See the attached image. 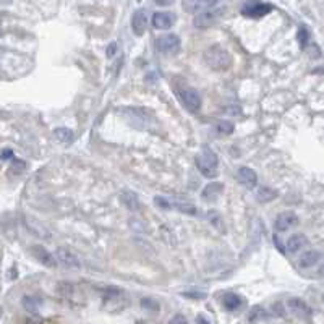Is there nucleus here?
Returning <instances> with one entry per match:
<instances>
[{
	"label": "nucleus",
	"mask_w": 324,
	"mask_h": 324,
	"mask_svg": "<svg viewBox=\"0 0 324 324\" xmlns=\"http://www.w3.org/2000/svg\"><path fill=\"white\" fill-rule=\"evenodd\" d=\"M204 62L212 70L224 72L232 65V56L224 47H221V45H211V47L204 52Z\"/></svg>",
	"instance_id": "1"
},
{
	"label": "nucleus",
	"mask_w": 324,
	"mask_h": 324,
	"mask_svg": "<svg viewBox=\"0 0 324 324\" xmlns=\"http://www.w3.org/2000/svg\"><path fill=\"white\" fill-rule=\"evenodd\" d=\"M218 166H219V159L215 156V152L211 151L207 146H204L203 151L196 156V167L198 171L201 172L207 179H212L218 174Z\"/></svg>",
	"instance_id": "2"
},
{
	"label": "nucleus",
	"mask_w": 324,
	"mask_h": 324,
	"mask_svg": "<svg viewBox=\"0 0 324 324\" xmlns=\"http://www.w3.org/2000/svg\"><path fill=\"white\" fill-rule=\"evenodd\" d=\"M177 96H179L182 104L193 114L198 112L201 107V97H199L198 91L190 86H179L177 88Z\"/></svg>",
	"instance_id": "3"
},
{
	"label": "nucleus",
	"mask_w": 324,
	"mask_h": 324,
	"mask_svg": "<svg viewBox=\"0 0 324 324\" xmlns=\"http://www.w3.org/2000/svg\"><path fill=\"white\" fill-rule=\"evenodd\" d=\"M271 12H273V5L261 2V0H246L240 9V13L246 18H261Z\"/></svg>",
	"instance_id": "4"
},
{
	"label": "nucleus",
	"mask_w": 324,
	"mask_h": 324,
	"mask_svg": "<svg viewBox=\"0 0 324 324\" xmlns=\"http://www.w3.org/2000/svg\"><path fill=\"white\" fill-rule=\"evenodd\" d=\"M224 12H226V9L206 10L203 13H198L195 17V21H193V25H195L196 28H199V29H206V28L212 26L214 23L222 17Z\"/></svg>",
	"instance_id": "5"
},
{
	"label": "nucleus",
	"mask_w": 324,
	"mask_h": 324,
	"mask_svg": "<svg viewBox=\"0 0 324 324\" xmlns=\"http://www.w3.org/2000/svg\"><path fill=\"white\" fill-rule=\"evenodd\" d=\"M156 47L162 53H177L180 50V37L175 34H166L157 37Z\"/></svg>",
	"instance_id": "6"
},
{
	"label": "nucleus",
	"mask_w": 324,
	"mask_h": 324,
	"mask_svg": "<svg viewBox=\"0 0 324 324\" xmlns=\"http://www.w3.org/2000/svg\"><path fill=\"white\" fill-rule=\"evenodd\" d=\"M218 4V0H183L182 9L187 13H203L206 10H211Z\"/></svg>",
	"instance_id": "7"
},
{
	"label": "nucleus",
	"mask_w": 324,
	"mask_h": 324,
	"mask_svg": "<svg viewBox=\"0 0 324 324\" xmlns=\"http://www.w3.org/2000/svg\"><path fill=\"white\" fill-rule=\"evenodd\" d=\"M297 224H298V215L292 211H285L276 218L274 227H276L277 232H287L289 229L297 226Z\"/></svg>",
	"instance_id": "8"
},
{
	"label": "nucleus",
	"mask_w": 324,
	"mask_h": 324,
	"mask_svg": "<svg viewBox=\"0 0 324 324\" xmlns=\"http://www.w3.org/2000/svg\"><path fill=\"white\" fill-rule=\"evenodd\" d=\"M132 28L136 36H143L146 33V29H148V12L144 9H140L133 13Z\"/></svg>",
	"instance_id": "9"
},
{
	"label": "nucleus",
	"mask_w": 324,
	"mask_h": 324,
	"mask_svg": "<svg viewBox=\"0 0 324 324\" xmlns=\"http://www.w3.org/2000/svg\"><path fill=\"white\" fill-rule=\"evenodd\" d=\"M237 180L240 182L242 185H245L246 188H254L258 183V177L256 172L250 167H240L237 172Z\"/></svg>",
	"instance_id": "10"
},
{
	"label": "nucleus",
	"mask_w": 324,
	"mask_h": 324,
	"mask_svg": "<svg viewBox=\"0 0 324 324\" xmlns=\"http://www.w3.org/2000/svg\"><path fill=\"white\" fill-rule=\"evenodd\" d=\"M287 308L298 318H308L311 314V308L302 298H290L287 302Z\"/></svg>",
	"instance_id": "11"
},
{
	"label": "nucleus",
	"mask_w": 324,
	"mask_h": 324,
	"mask_svg": "<svg viewBox=\"0 0 324 324\" xmlns=\"http://www.w3.org/2000/svg\"><path fill=\"white\" fill-rule=\"evenodd\" d=\"M174 21H175V17L169 12H157V13H154V17H152V25L156 29L172 28Z\"/></svg>",
	"instance_id": "12"
},
{
	"label": "nucleus",
	"mask_w": 324,
	"mask_h": 324,
	"mask_svg": "<svg viewBox=\"0 0 324 324\" xmlns=\"http://www.w3.org/2000/svg\"><path fill=\"white\" fill-rule=\"evenodd\" d=\"M123 114L127 115V117H130L132 120H138L140 123H149L152 120V114L149 111H146L143 109V107H128V109L125 111H122Z\"/></svg>",
	"instance_id": "13"
},
{
	"label": "nucleus",
	"mask_w": 324,
	"mask_h": 324,
	"mask_svg": "<svg viewBox=\"0 0 324 324\" xmlns=\"http://www.w3.org/2000/svg\"><path fill=\"white\" fill-rule=\"evenodd\" d=\"M31 251H33L34 254V258L39 261L41 264L44 266H47V267H56V259H53L52 254L44 248V246L41 245H34L33 248H31Z\"/></svg>",
	"instance_id": "14"
},
{
	"label": "nucleus",
	"mask_w": 324,
	"mask_h": 324,
	"mask_svg": "<svg viewBox=\"0 0 324 324\" xmlns=\"http://www.w3.org/2000/svg\"><path fill=\"white\" fill-rule=\"evenodd\" d=\"M56 258L59 263H62L67 267H80V259L75 256V254L70 250H65V248H59L56 251Z\"/></svg>",
	"instance_id": "15"
},
{
	"label": "nucleus",
	"mask_w": 324,
	"mask_h": 324,
	"mask_svg": "<svg viewBox=\"0 0 324 324\" xmlns=\"http://www.w3.org/2000/svg\"><path fill=\"white\" fill-rule=\"evenodd\" d=\"M321 258H322V254L318 250H308L298 258V266L303 267V269L313 267L316 263H319Z\"/></svg>",
	"instance_id": "16"
},
{
	"label": "nucleus",
	"mask_w": 324,
	"mask_h": 324,
	"mask_svg": "<svg viewBox=\"0 0 324 324\" xmlns=\"http://www.w3.org/2000/svg\"><path fill=\"white\" fill-rule=\"evenodd\" d=\"M224 191V183L221 182H211L207 183L206 187L203 188L201 191V198H204L206 201H214V199H218V196Z\"/></svg>",
	"instance_id": "17"
},
{
	"label": "nucleus",
	"mask_w": 324,
	"mask_h": 324,
	"mask_svg": "<svg viewBox=\"0 0 324 324\" xmlns=\"http://www.w3.org/2000/svg\"><path fill=\"white\" fill-rule=\"evenodd\" d=\"M120 199H122V203L125 204L127 209H130V211H138V207H140V201H138V195H136L135 191H130V190L122 191Z\"/></svg>",
	"instance_id": "18"
},
{
	"label": "nucleus",
	"mask_w": 324,
	"mask_h": 324,
	"mask_svg": "<svg viewBox=\"0 0 324 324\" xmlns=\"http://www.w3.org/2000/svg\"><path fill=\"white\" fill-rule=\"evenodd\" d=\"M306 243H308V240H306V237L303 234H295L287 240V250L290 253H297L302 248H305Z\"/></svg>",
	"instance_id": "19"
},
{
	"label": "nucleus",
	"mask_w": 324,
	"mask_h": 324,
	"mask_svg": "<svg viewBox=\"0 0 324 324\" xmlns=\"http://www.w3.org/2000/svg\"><path fill=\"white\" fill-rule=\"evenodd\" d=\"M242 302L243 300L238 297L237 294H226L222 298V305L226 306V310L229 311H235L238 310V308L242 306Z\"/></svg>",
	"instance_id": "20"
},
{
	"label": "nucleus",
	"mask_w": 324,
	"mask_h": 324,
	"mask_svg": "<svg viewBox=\"0 0 324 324\" xmlns=\"http://www.w3.org/2000/svg\"><path fill=\"white\" fill-rule=\"evenodd\" d=\"M277 198V191L269 188V187H261L258 190V201L259 203H267V201H273V199Z\"/></svg>",
	"instance_id": "21"
},
{
	"label": "nucleus",
	"mask_w": 324,
	"mask_h": 324,
	"mask_svg": "<svg viewBox=\"0 0 324 324\" xmlns=\"http://www.w3.org/2000/svg\"><path fill=\"white\" fill-rule=\"evenodd\" d=\"M267 318V311L264 310L263 306H253L250 313H248V321L250 322H258L261 319H266Z\"/></svg>",
	"instance_id": "22"
},
{
	"label": "nucleus",
	"mask_w": 324,
	"mask_h": 324,
	"mask_svg": "<svg viewBox=\"0 0 324 324\" xmlns=\"http://www.w3.org/2000/svg\"><path fill=\"white\" fill-rule=\"evenodd\" d=\"M56 138L59 141L62 143H70L73 140V132L70 128H65V127H62V128H56Z\"/></svg>",
	"instance_id": "23"
},
{
	"label": "nucleus",
	"mask_w": 324,
	"mask_h": 324,
	"mask_svg": "<svg viewBox=\"0 0 324 324\" xmlns=\"http://www.w3.org/2000/svg\"><path fill=\"white\" fill-rule=\"evenodd\" d=\"M23 306L26 308V311H29V313H36L37 310H39L41 302H39V298H34V297H25V298H23Z\"/></svg>",
	"instance_id": "24"
},
{
	"label": "nucleus",
	"mask_w": 324,
	"mask_h": 324,
	"mask_svg": "<svg viewBox=\"0 0 324 324\" xmlns=\"http://www.w3.org/2000/svg\"><path fill=\"white\" fill-rule=\"evenodd\" d=\"M172 206H175L177 209L182 211V212H185V214H190V215H196V214H198L196 206H193V204H190V203L177 201V203H175V204H172Z\"/></svg>",
	"instance_id": "25"
},
{
	"label": "nucleus",
	"mask_w": 324,
	"mask_h": 324,
	"mask_svg": "<svg viewBox=\"0 0 324 324\" xmlns=\"http://www.w3.org/2000/svg\"><path fill=\"white\" fill-rule=\"evenodd\" d=\"M234 130H235V125L232 122H229V120H222V122L218 123V132L222 133V135H232Z\"/></svg>",
	"instance_id": "26"
},
{
	"label": "nucleus",
	"mask_w": 324,
	"mask_h": 324,
	"mask_svg": "<svg viewBox=\"0 0 324 324\" xmlns=\"http://www.w3.org/2000/svg\"><path fill=\"white\" fill-rule=\"evenodd\" d=\"M207 219L211 221V224H212L214 227H218V229L221 230V232H224V226H222L224 222H222V218L219 215V212H218V211L211 209L209 212H207Z\"/></svg>",
	"instance_id": "27"
},
{
	"label": "nucleus",
	"mask_w": 324,
	"mask_h": 324,
	"mask_svg": "<svg viewBox=\"0 0 324 324\" xmlns=\"http://www.w3.org/2000/svg\"><path fill=\"white\" fill-rule=\"evenodd\" d=\"M297 39L300 42V47L305 49L308 45V41H310V33H308V29L305 26H302L298 29V34H297Z\"/></svg>",
	"instance_id": "28"
},
{
	"label": "nucleus",
	"mask_w": 324,
	"mask_h": 324,
	"mask_svg": "<svg viewBox=\"0 0 324 324\" xmlns=\"http://www.w3.org/2000/svg\"><path fill=\"white\" fill-rule=\"evenodd\" d=\"M141 306L144 310H151V311H159V303L152 298H143L141 300Z\"/></svg>",
	"instance_id": "29"
},
{
	"label": "nucleus",
	"mask_w": 324,
	"mask_h": 324,
	"mask_svg": "<svg viewBox=\"0 0 324 324\" xmlns=\"http://www.w3.org/2000/svg\"><path fill=\"white\" fill-rule=\"evenodd\" d=\"M154 203H156V206L160 207V209H171V207H172V203L169 201L167 198H162V196L154 198Z\"/></svg>",
	"instance_id": "30"
},
{
	"label": "nucleus",
	"mask_w": 324,
	"mask_h": 324,
	"mask_svg": "<svg viewBox=\"0 0 324 324\" xmlns=\"http://www.w3.org/2000/svg\"><path fill=\"white\" fill-rule=\"evenodd\" d=\"M183 297H188V298H206L204 292H183Z\"/></svg>",
	"instance_id": "31"
},
{
	"label": "nucleus",
	"mask_w": 324,
	"mask_h": 324,
	"mask_svg": "<svg viewBox=\"0 0 324 324\" xmlns=\"http://www.w3.org/2000/svg\"><path fill=\"white\" fill-rule=\"evenodd\" d=\"M9 159H13V151L9 149V148H5L0 151V160H9Z\"/></svg>",
	"instance_id": "32"
},
{
	"label": "nucleus",
	"mask_w": 324,
	"mask_h": 324,
	"mask_svg": "<svg viewBox=\"0 0 324 324\" xmlns=\"http://www.w3.org/2000/svg\"><path fill=\"white\" fill-rule=\"evenodd\" d=\"M25 167H26V164H25V162H23V160H20V159H13L12 171H18V172H21Z\"/></svg>",
	"instance_id": "33"
},
{
	"label": "nucleus",
	"mask_w": 324,
	"mask_h": 324,
	"mask_svg": "<svg viewBox=\"0 0 324 324\" xmlns=\"http://www.w3.org/2000/svg\"><path fill=\"white\" fill-rule=\"evenodd\" d=\"M169 324H188V322H187V318H185L183 314H175Z\"/></svg>",
	"instance_id": "34"
},
{
	"label": "nucleus",
	"mask_w": 324,
	"mask_h": 324,
	"mask_svg": "<svg viewBox=\"0 0 324 324\" xmlns=\"http://www.w3.org/2000/svg\"><path fill=\"white\" fill-rule=\"evenodd\" d=\"M115 50H117V44L112 42L109 47H107V57H112L114 53H115Z\"/></svg>",
	"instance_id": "35"
},
{
	"label": "nucleus",
	"mask_w": 324,
	"mask_h": 324,
	"mask_svg": "<svg viewBox=\"0 0 324 324\" xmlns=\"http://www.w3.org/2000/svg\"><path fill=\"white\" fill-rule=\"evenodd\" d=\"M226 114H235V115H238V114H240V107H237V105H230L229 109H226Z\"/></svg>",
	"instance_id": "36"
},
{
	"label": "nucleus",
	"mask_w": 324,
	"mask_h": 324,
	"mask_svg": "<svg viewBox=\"0 0 324 324\" xmlns=\"http://www.w3.org/2000/svg\"><path fill=\"white\" fill-rule=\"evenodd\" d=\"M157 5H160V7H167V5H172L174 4V0H154Z\"/></svg>",
	"instance_id": "37"
},
{
	"label": "nucleus",
	"mask_w": 324,
	"mask_h": 324,
	"mask_svg": "<svg viewBox=\"0 0 324 324\" xmlns=\"http://www.w3.org/2000/svg\"><path fill=\"white\" fill-rule=\"evenodd\" d=\"M196 324H209V321H207L203 314H198V318H196Z\"/></svg>",
	"instance_id": "38"
},
{
	"label": "nucleus",
	"mask_w": 324,
	"mask_h": 324,
	"mask_svg": "<svg viewBox=\"0 0 324 324\" xmlns=\"http://www.w3.org/2000/svg\"><path fill=\"white\" fill-rule=\"evenodd\" d=\"M318 276H324V263L318 267Z\"/></svg>",
	"instance_id": "39"
},
{
	"label": "nucleus",
	"mask_w": 324,
	"mask_h": 324,
	"mask_svg": "<svg viewBox=\"0 0 324 324\" xmlns=\"http://www.w3.org/2000/svg\"><path fill=\"white\" fill-rule=\"evenodd\" d=\"M322 302H324V295H322Z\"/></svg>",
	"instance_id": "40"
}]
</instances>
